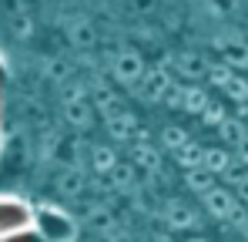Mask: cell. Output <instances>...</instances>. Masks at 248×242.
<instances>
[{
	"label": "cell",
	"instance_id": "obj_1",
	"mask_svg": "<svg viewBox=\"0 0 248 242\" xmlns=\"http://www.w3.org/2000/svg\"><path fill=\"white\" fill-rule=\"evenodd\" d=\"M34 225V208L24 199H14V195H0V236H10V232H20V229H31Z\"/></svg>",
	"mask_w": 248,
	"mask_h": 242
},
{
	"label": "cell",
	"instance_id": "obj_2",
	"mask_svg": "<svg viewBox=\"0 0 248 242\" xmlns=\"http://www.w3.org/2000/svg\"><path fill=\"white\" fill-rule=\"evenodd\" d=\"M0 242H44L37 232H34V225L31 229H20V232H10V236H0Z\"/></svg>",
	"mask_w": 248,
	"mask_h": 242
},
{
	"label": "cell",
	"instance_id": "obj_3",
	"mask_svg": "<svg viewBox=\"0 0 248 242\" xmlns=\"http://www.w3.org/2000/svg\"><path fill=\"white\" fill-rule=\"evenodd\" d=\"M0 141H3V135H0Z\"/></svg>",
	"mask_w": 248,
	"mask_h": 242
}]
</instances>
